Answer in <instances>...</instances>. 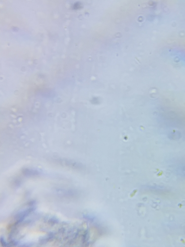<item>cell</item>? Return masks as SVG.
<instances>
[{"instance_id": "6da1fadb", "label": "cell", "mask_w": 185, "mask_h": 247, "mask_svg": "<svg viewBox=\"0 0 185 247\" xmlns=\"http://www.w3.org/2000/svg\"><path fill=\"white\" fill-rule=\"evenodd\" d=\"M23 173L25 176H35L38 174V172L37 171H32L30 170H25L23 171Z\"/></svg>"}]
</instances>
